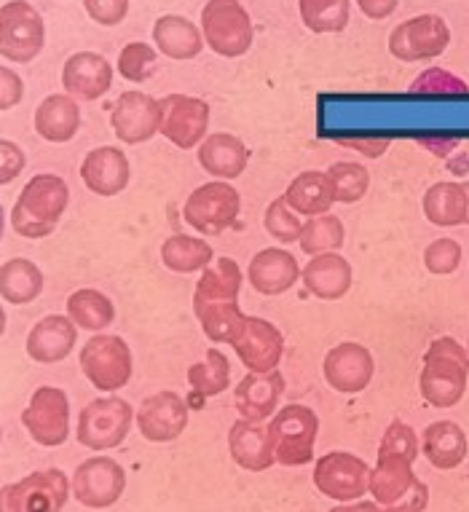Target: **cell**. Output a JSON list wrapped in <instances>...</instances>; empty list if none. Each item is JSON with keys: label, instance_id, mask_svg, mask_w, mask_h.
<instances>
[{"label": "cell", "instance_id": "6da1fadb", "mask_svg": "<svg viewBox=\"0 0 469 512\" xmlns=\"http://www.w3.org/2000/svg\"><path fill=\"white\" fill-rule=\"evenodd\" d=\"M469 378V352L456 338H435L424 352L421 365L419 392L424 403L432 408H453L461 403L467 392Z\"/></svg>", "mask_w": 469, "mask_h": 512}, {"label": "cell", "instance_id": "7a4b0ae2", "mask_svg": "<svg viewBox=\"0 0 469 512\" xmlns=\"http://www.w3.org/2000/svg\"><path fill=\"white\" fill-rule=\"evenodd\" d=\"M67 204H70V188L62 177L49 172L30 177L11 210V228L25 239L51 236L65 215Z\"/></svg>", "mask_w": 469, "mask_h": 512}, {"label": "cell", "instance_id": "3957f363", "mask_svg": "<svg viewBox=\"0 0 469 512\" xmlns=\"http://www.w3.org/2000/svg\"><path fill=\"white\" fill-rule=\"evenodd\" d=\"M268 435L274 456L282 467H303L314 459L319 435V416L309 405L290 403L268 419Z\"/></svg>", "mask_w": 469, "mask_h": 512}, {"label": "cell", "instance_id": "277c9868", "mask_svg": "<svg viewBox=\"0 0 469 512\" xmlns=\"http://www.w3.org/2000/svg\"><path fill=\"white\" fill-rule=\"evenodd\" d=\"M242 215V194L226 180L199 185L183 204V220L201 236H220L231 231Z\"/></svg>", "mask_w": 469, "mask_h": 512}, {"label": "cell", "instance_id": "5b68a950", "mask_svg": "<svg viewBox=\"0 0 469 512\" xmlns=\"http://www.w3.org/2000/svg\"><path fill=\"white\" fill-rule=\"evenodd\" d=\"M201 35L218 57H244L255 41V27L239 0H207L201 9Z\"/></svg>", "mask_w": 469, "mask_h": 512}, {"label": "cell", "instance_id": "8992f818", "mask_svg": "<svg viewBox=\"0 0 469 512\" xmlns=\"http://www.w3.org/2000/svg\"><path fill=\"white\" fill-rule=\"evenodd\" d=\"M81 370L89 378V384L100 392H118L132 381V349L121 336H110V333H94L81 349Z\"/></svg>", "mask_w": 469, "mask_h": 512}, {"label": "cell", "instance_id": "52a82bcc", "mask_svg": "<svg viewBox=\"0 0 469 512\" xmlns=\"http://www.w3.org/2000/svg\"><path fill=\"white\" fill-rule=\"evenodd\" d=\"M134 413L124 397H97L78 416V443L89 451H113L132 432Z\"/></svg>", "mask_w": 469, "mask_h": 512}, {"label": "cell", "instance_id": "ba28073f", "mask_svg": "<svg viewBox=\"0 0 469 512\" xmlns=\"http://www.w3.org/2000/svg\"><path fill=\"white\" fill-rule=\"evenodd\" d=\"M73 486L62 470L30 472L0 488V512H62Z\"/></svg>", "mask_w": 469, "mask_h": 512}, {"label": "cell", "instance_id": "9c48e42d", "mask_svg": "<svg viewBox=\"0 0 469 512\" xmlns=\"http://www.w3.org/2000/svg\"><path fill=\"white\" fill-rule=\"evenodd\" d=\"M46 25L41 11L27 0H11L0 6V57L27 65L43 51Z\"/></svg>", "mask_w": 469, "mask_h": 512}, {"label": "cell", "instance_id": "30bf717a", "mask_svg": "<svg viewBox=\"0 0 469 512\" xmlns=\"http://www.w3.org/2000/svg\"><path fill=\"white\" fill-rule=\"evenodd\" d=\"M368 462L349 451H330L314 464V486L338 504L360 502L370 488Z\"/></svg>", "mask_w": 469, "mask_h": 512}, {"label": "cell", "instance_id": "8fae6325", "mask_svg": "<svg viewBox=\"0 0 469 512\" xmlns=\"http://www.w3.org/2000/svg\"><path fill=\"white\" fill-rule=\"evenodd\" d=\"M451 30L440 14H419L405 19L389 33V54L400 62H429L445 54Z\"/></svg>", "mask_w": 469, "mask_h": 512}, {"label": "cell", "instance_id": "7c38bea8", "mask_svg": "<svg viewBox=\"0 0 469 512\" xmlns=\"http://www.w3.org/2000/svg\"><path fill=\"white\" fill-rule=\"evenodd\" d=\"M161 129L159 135L164 140L180 148V151H193L204 143L210 132V105L191 94H167L161 97Z\"/></svg>", "mask_w": 469, "mask_h": 512}, {"label": "cell", "instance_id": "4fadbf2b", "mask_svg": "<svg viewBox=\"0 0 469 512\" xmlns=\"http://www.w3.org/2000/svg\"><path fill=\"white\" fill-rule=\"evenodd\" d=\"M22 427L43 448H57L70 437V400L59 387H38L22 411Z\"/></svg>", "mask_w": 469, "mask_h": 512}, {"label": "cell", "instance_id": "5bb4252c", "mask_svg": "<svg viewBox=\"0 0 469 512\" xmlns=\"http://www.w3.org/2000/svg\"><path fill=\"white\" fill-rule=\"evenodd\" d=\"M322 376L327 387L338 395H360L376 376L373 352L357 341H341L333 349H327L322 360Z\"/></svg>", "mask_w": 469, "mask_h": 512}, {"label": "cell", "instance_id": "9a60e30c", "mask_svg": "<svg viewBox=\"0 0 469 512\" xmlns=\"http://www.w3.org/2000/svg\"><path fill=\"white\" fill-rule=\"evenodd\" d=\"M73 496L89 510H108L121 499L126 488L124 467L110 456H92L73 472Z\"/></svg>", "mask_w": 469, "mask_h": 512}, {"label": "cell", "instance_id": "2e32d148", "mask_svg": "<svg viewBox=\"0 0 469 512\" xmlns=\"http://www.w3.org/2000/svg\"><path fill=\"white\" fill-rule=\"evenodd\" d=\"M113 135L126 145H143L159 135L161 129V102L151 94L132 89L113 102L110 110Z\"/></svg>", "mask_w": 469, "mask_h": 512}, {"label": "cell", "instance_id": "e0dca14e", "mask_svg": "<svg viewBox=\"0 0 469 512\" xmlns=\"http://www.w3.org/2000/svg\"><path fill=\"white\" fill-rule=\"evenodd\" d=\"M188 416H191V411H188V403L183 397L164 389V392L145 397L134 413V421H137V429L148 443H172L188 427Z\"/></svg>", "mask_w": 469, "mask_h": 512}, {"label": "cell", "instance_id": "ac0fdd59", "mask_svg": "<svg viewBox=\"0 0 469 512\" xmlns=\"http://www.w3.org/2000/svg\"><path fill=\"white\" fill-rule=\"evenodd\" d=\"M231 346L247 373H271V370H279V362L285 354V336L274 322L263 317H247L242 336Z\"/></svg>", "mask_w": 469, "mask_h": 512}, {"label": "cell", "instance_id": "d6986e66", "mask_svg": "<svg viewBox=\"0 0 469 512\" xmlns=\"http://www.w3.org/2000/svg\"><path fill=\"white\" fill-rule=\"evenodd\" d=\"M247 279L255 293L282 295L301 282V266L290 250L282 247H263L252 255L247 266Z\"/></svg>", "mask_w": 469, "mask_h": 512}, {"label": "cell", "instance_id": "ffe728a7", "mask_svg": "<svg viewBox=\"0 0 469 512\" xmlns=\"http://www.w3.org/2000/svg\"><path fill=\"white\" fill-rule=\"evenodd\" d=\"M62 86L76 100H100L113 86V65L97 51H76L62 68Z\"/></svg>", "mask_w": 469, "mask_h": 512}, {"label": "cell", "instance_id": "44dd1931", "mask_svg": "<svg viewBox=\"0 0 469 512\" xmlns=\"http://www.w3.org/2000/svg\"><path fill=\"white\" fill-rule=\"evenodd\" d=\"M301 282L317 301H341L352 290L354 269L341 252H325L309 258L301 269Z\"/></svg>", "mask_w": 469, "mask_h": 512}, {"label": "cell", "instance_id": "7402d4cb", "mask_svg": "<svg viewBox=\"0 0 469 512\" xmlns=\"http://www.w3.org/2000/svg\"><path fill=\"white\" fill-rule=\"evenodd\" d=\"M78 341V328L67 314H49L41 322H35L27 333L25 349L27 357L38 365H57L67 360Z\"/></svg>", "mask_w": 469, "mask_h": 512}, {"label": "cell", "instance_id": "603a6c76", "mask_svg": "<svg viewBox=\"0 0 469 512\" xmlns=\"http://www.w3.org/2000/svg\"><path fill=\"white\" fill-rule=\"evenodd\" d=\"M228 451L236 467L247 472H266L277 464L268 424L263 421L236 419L228 429Z\"/></svg>", "mask_w": 469, "mask_h": 512}, {"label": "cell", "instance_id": "cb8c5ba5", "mask_svg": "<svg viewBox=\"0 0 469 512\" xmlns=\"http://www.w3.org/2000/svg\"><path fill=\"white\" fill-rule=\"evenodd\" d=\"M81 180L92 194L118 196L132 180V167H129L126 153L118 151L116 145H100L84 156Z\"/></svg>", "mask_w": 469, "mask_h": 512}, {"label": "cell", "instance_id": "d4e9b609", "mask_svg": "<svg viewBox=\"0 0 469 512\" xmlns=\"http://www.w3.org/2000/svg\"><path fill=\"white\" fill-rule=\"evenodd\" d=\"M285 392V376L279 370L271 373H247L234 387L236 411L242 419L266 421L279 411V400Z\"/></svg>", "mask_w": 469, "mask_h": 512}, {"label": "cell", "instance_id": "484cf974", "mask_svg": "<svg viewBox=\"0 0 469 512\" xmlns=\"http://www.w3.org/2000/svg\"><path fill=\"white\" fill-rule=\"evenodd\" d=\"M201 169L212 177V180H236L247 172L250 164V148L244 145L242 137L231 135V132H215V135L204 137V143L196 151Z\"/></svg>", "mask_w": 469, "mask_h": 512}, {"label": "cell", "instance_id": "4316f807", "mask_svg": "<svg viewBox=\"0 0 469 512\" xmlns=\"http://www.w3.org/2000/svg\"><path fill=\"white\" fill-rule=\"evenodd\" d=\"M421 454L435 470H456L469 454L467 435L456 421H435L421 435Z\"/></svg>", "mask_w": 469, "mask_h": 512}, {"label": "cell", "instance_id": "83f0119b", "mask_svg": "<svg viewBox=\"0 0 469 512\" xmlns=\"http://www.w3.org/2000/svg\"><path fill=\"white\" fill-rule=\"evenodd\" d=\"M153 43L164 57L177 59V62L196 59L207 46L201 27L180 14H164L153 22Z\"/></svg>", "mask_w": 469, "mask_h": 512}, {"label": "cell", "instance_id": "f1b7e54d", "mask_svg": "<svg viewBox=\"0 0 469 512\" xmlns=\"http://www.w3.org/2000/svg\"><path fill=\"white\" fill-rule=\"evenodd\" d=\"M81 129V108L70 94H49L35 108V132L46 143H70Z\"/></svg>", "mask_w": 469, "mask_h": 512}, {"label": "cell", "instance_id": "f546056e", "mask_svg": "<svg viewBox=\"0 0 469 512\" xmlns=\"http://www.w3.org/2000/svg\"><path fill=\"white\" fill-rule=\"evenodd\" d=\"M282 196L298 215H306V218L325 215V212L333 210L335 204L333 180L322 169H306L298 177H293Z\"/></svg>", "mask_w": 469, "mask_h": 512}, {"label": "cell", "instance_id": "4dcf8cb0", "mask_svg": "<svg viewBox=\"0 0 469 512\" xmlns=\"http://www.w3.org/2000/svg\"><path fill=\"white\" fill-rule=\"evenodd\" d=\"M421 210L424 218L437 228L467 226V191L456 180H440L427 188Z\"/></svg>", "mask_w": 469, "mask_h": 512}, {"label": "cell", "instance_id": "1f68e13d", "mask_svg": "<svg viewBox=\"0 0 469 512\" xmlns=\"http://www.w3.org/2000/svg\"><path fill=\"white\" fill-rule=\"evenodd\" d=\"M416 472H413V462L408 459H397V456H378L376 467L370 470V488L368 494H373V502L381 507H392L408 494L416 483Z\"/></svg>", "mask_w": 469, "mask_h": 512}, {"label": "cell", "instance_id": "d6a6232c", "mask_svg": "<svg viewBox=\"0 0 469 512\" xmlns=\"http://www.w3.org/2000/svg\"><path fill=\"white\" fill-rule=\"evenodd\" d=\"M244 274L234 258H215V261L201 271L196 282L193 303H215V301H239L242 293Z\"/></svg>", "mask_w": 469, "mask_h": 512}, {"label": "cell", "instance_id": "836d02e7", "mask_svg": "<svg viewBox=\"0 0 469 512\" xmlns=\"http://www.w3.org/2000/svg\"><path fill=\"white\" fill-rule=\"evenodd\" d=\"M193 314L212 344H234L236 338L242 336L244 322H247V314L239 309V301L193 303Z\"/></svg>", "mask_w": 469, "mask_h": 512}, {"label": "cell", "instance_id": "e575fe53", "mask_svg": "<svg viewBox=\"0 0 469 512\" xmlns=\"http://www.w3.org/2000/svg\"><path fill=\"white\" fill-rule=\"evenodd\" d=\"M215 261V250L201 236L175 234L161 244V263L175 274H196Z\"/></svg>", "mask_w": 469, "mask_h": 512}, {"label": "cell", "instance_id": "d590c367", "mask_svg": "<svg viewBox=\"0 0 469 512\" xmlns=\"http://www.w3.org/2000/svg\"><path fill=\"white\" fill-rule=\"evenodd\" d=\"M43 293V271L27 258H11L0 266V298L22 306Z\"/></svg>", "mask_w": 469, "mask_h": 512}, {"label": "cell", "instance_id": "8d00e7d4", "mask_svg": "<svg viewBox=\"0 0 469 512\" xmlns=\"http://www.w3.org/2000/svg\"><path fill=\"white\" fill-rule=\"evenodd\" d=\"M67 317L76 322V328H84L89 333H102L113 325L116 319V306L108 295L94 290V287H81L67 298Z\"/></svg>", "mask_w": 469, "mask_h": 512}, {"label": "cell", "instance_id": "74e56055", "mask_svg": "<svg viewBox=\"0 0 469 512\" xmlns=\"http://www.w3.org/2000/svg\"><path fill=\"white\" fill-rule=\"evenodd\" d=\"M298 14L314 35L344 33L352 19V0H298Z\"/></svg>", "mask_w": 469, "mask_h": 512}, {"label": "cell", "instance_id": "f35d334b", "mask_svg": "<svg viewBox=\"0 0 469 512\" xmlns=\"http://www.w3.org/2000/svg\"><path fill=\"white\" fill-rule=\"evenodd\" d=\"M188 387L196 397H215L231 387V362L220 349H207L204 360L188 368Z\"/></svg>", "mask_w": 469, "mask_h": 512}, {"label": "cell", "instance_id": "ab89813d", "mask_svg": "<svg viewBox=\"0 0 469 512\" xmlns=\"http://www.w3.org/2000/svg\"><path fill=\"white\" fill-rule=\"evenodd\" d=\"M298 244H301L303 255H309V258L325 255V252H338L346 244L344 220L333 215V212L309 218L303 223V234Z\"/></svg>", "mask_w": 469, "mask_h": 512}, {"label": "cell", "instance_id": "60d3db41", "mask_svg": "<svg viewBox=\"0 0 469 512\" xmlns=\"http://www.w3.org/2000/svg\"><path fill=\"white\" fill-rule=\"evenodd\" d=\"M327 175L333 180L335 204H357L368 194L370 172L360 161H335Z\"/></svg>", "mask_w": 469, "mask_h": 512}, {"label": "cell", "instance_id": "b9f144b4", "mask_svg": "<svg viewBox=\"0 0 469 512\" xmlns=\"http://www.w3.org/2000/svg\"><path fill=\"white\" fill-rule=\"evenodd\" d=\"M263 228L271 239L282 244H295L303 234L301 215L285 202V196H277L263 212Z\"/></svg>", "mask_w": 469, "mask_h": 512}, {"label": "cell", "instance_id": "7bdbcfd3", "mask_svg": "<svg viewBox=\"0 0 469 512\" xmlns=\"http://www.w3.org/2000/svg\"><path fill=\"white\" fill-rule=\"evenodd\" d=\"M118 73L132 81V84H145L148 78L156 73V65H159V57H156V49L151 43L134 41L126 43L121 54H118Z\"/></svg>", "mask_w": 469, "mask_h": 512}, {"label": "cell", "instance_id": "ee69618b", "mask_svg": "<svg viewBox=\"0 0 469 512\" xmlns=\"http://www.w3.org/2000/svg\"><path fill=\"white\" fill-rule=\"evenodd\" d=\"M421 454L419 435L413 432L411 424H405L402 419L389 421L384 437H381V445H378V456H397V459H408V462H416Z\"/></svg>", "mask_w": 469, "mask_h": 512}, {"label": "cell", "instance_id": "f6af8a7d", "mask_svg": "<svg viewBox=\"0 0 469 512\" xmlns=\"http://www.w3.org/2000/svg\"><path fill=\"white\" fill-rule=\"evenodd\" d=\"M411 94H419V97H467L469 86L448 70L429 68L413 81Z\"/></svg>", "mask_w": 469, "mask_h": 512}, {"label": "cell", "instance_id": "bcb514c9", "mask_svg": "<svg viewBox=\"0 0 469 512\" xmlns=\"http://www.w3.org/2000/svg\"><path fill=\"white\" fill-rule=\"evenodd\" d=\"M461 258H464L461 244L451 236H440L432 244H427V250H424V269L435 277H451L459 271Z\"/></svg>", "mask_w": 469, "mask_h": 512}, {"label": "cell", "instance_id": "7dc6e473", "mask_svg": "<svg viewBox=\"0 0 469 512\" xmlns=\"http://www.w3.org/2000/svg\"><path fill=\"white\" fill-rule=\"evenodd\" d=\"M84 9L97 25L113 27L129 14V0H84Z\"/></svg>", "mask_w": 469, "mask_h": 512}, {"label": "cell", "instance_id": "c3c4849f", "mask_svg": "<svg viewBox=\"0 0 469 512\" xmlns=\"http://www.w3.org/2000/svg\"><path fill=\"white\" fill-rule=\"evenodd\" d=\"M27 156L17 143L11 140H0V185L14 183L22 172H25Z\"/></svg>", "mask_w": 469, "mask_h": 512}, {"label": "cell", "instance_id": "681fc988", "mask_svg": "<svg viewBox=\"0 0 469 512\" xmlns=\"http://www.w3.org/2000/svg\"><path fill=\"white\" fill-rule=\"evenodd\" d=\"M22 97H25V84H22L19 73L0 65V110L17 108Z\"/></svg>", "mask_w": 469, "mask_h": 512}, {"label": "cell", "instance_id": "f907efd6", "mask_svg": "<svg viewBox=\"0 0 469 512\" xmlns=\"http://www.w3.org/2000/svg\"><path fill=\"white\" fill-rule=\"evenodd\" d=\"M427 504H429V486L424 483V480H416L411 491L402 496L397 504L386 507L384 512H424L427 510Z\"/></svg>", "mask_w": 469, "mask_h": 512}, {"label": "cell", "instance_id": "816d5d0a", "mask_svg": "<svg viewBox=\"0 0 469 512\" xmlns=\"http://www.w3.org/2000/svg\"><path fill=\"white\" fill-rule=\"evenodd\" d=\"M357 3V9L365 14L373 22H381V19L392 17L397 6H400V0H354Z\"/></svg>", "mask_w": 469, "mask_h": 512}, {"label": "cell", "instance_id": "f5cc1de1", "mask_svg": "<svg viewBox=\"0 0 469 512\" xmlns=\"http://www.w3.org/2000/svg\"><path fill=\"white\" fill-rule=\"evenodd\" d=\"M327 512H384V507L376 502H349V504H338V507H333V510Z\"/></svg>", "mask_w": 469, "mask_h": 512}, {"label": "cell", "instance_id": "db71d44e", "mask_svg": "<svg viewBox=\"0 0 469 512\" xmlns=\"http://www.w3.org/2000/svg\"><path fill=\"white\" fill-rule=\"evenodd\" d=\"M448 169H451L456 177L467 175V172H469V151L453 153V159H448Z\"/></svg>", "mask_w": 469, "mask_h": 512}, {"label": "cell", "instance_id": "11a10c76", "mask_svg": "<svg viewBox=\"0 0 469 512\" xmlns=\"http://www.w3.org/2000/svg\"><path fill=\"white\" fill-rule=\"evenodd\" d=\"M6 333V311H3V306H0V336Z\"/></svg>", "mask_w": 469, "mask_h": 512}, {"label": "cell", "instance_id": "9f6ffc18", "mask_svg": "<svg viewBox=\"0 0 469 512\" xmlns=\"http://www.w3.org/2000/svg\"><path fill=\"white\" fill-rule=\"evenodd\" d=\"M3 228H6V212L0 207V239H3Z\"/></svg>", "mask_w": 469, "mask_h": 512}, {"label": "cell", "instance_id": "6f0895ef", "mask_svg": "<svg viewBox=\"0 0 469 512\" xmlns=\"http://www.w3.org/2000/svg\"><path fill=\"white\" fill-rule=\"evenodd\" d=\"M464 191H467V226H469V180H464Z\"/></svg>", "mask_w": 469, "mask_h": 512}, {"label": "cell", "instance_id": "680465c9", "mask_svg": "<svg viewBox=\"0 0 469 512\" xmlns=\"http://www.w3.org/2000/svg\"><path fill=\"white\" fill-rule=\"evenodd\" d=\"M0 440H3V429H0Z\"/></svg>", "mask_w": 469, "mask_h": 512}, {"label": "cell", "instance_id": "91938a15", "mask_svg": "<svg viewBox=\"0 0 469 512\" xmlns=\"http://www.w3.org/2000/svg\"><path fill=\"white\" fill-rule=\"evenodd\" d=\"M467 352H469V338H467Z\"/></svg>", "mask_w": 469, "mask_h": 512}]
</instances>
